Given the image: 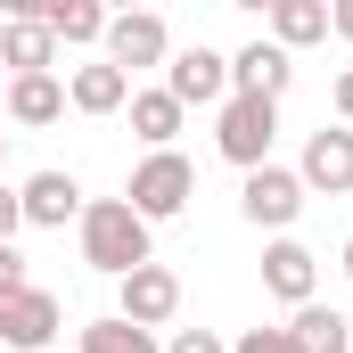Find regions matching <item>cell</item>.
<instances>
[{
    "mask_svg": "<svg viewBox=\"0 0 353 353\" xmlns=\"http://www.w3.org/2000/svg\"><path fill=\"white\" fill-rule=\"evenodd\" d=\"M0 157H8V132H0Z\"/></svg>",
    "mask_w": 353,
    "mask_h": 353,
    "instance_id": "cell-28",
    "label": "cell"
},
{
    "mask_svg": "<svg viewBox=\"0 0 353 353\" xmlns=\"http://www.w3.org/2000/svg\"><path fill=\"white\" fill-rule=\"evenodd\" d=\"M8 115H17L25 132L58 123V115H66V83H58V74H17V83H8Z\"/></svg>",
    "mask_w": 353,
    "mask_h": 353,
    "instance_id": "cell-16",
    "label": "cell"
},
{
    "mask_svg": "<svg viewBox=\"0 0 353 353\" xmlns=\"http://www.w3.org/2000/svg\"><path fill=\"white\" fill-rule=\"evenodd\" d=\"M8 17H41L58 50H90V41H107V8H99V0H17Z\"/></svg>",
    "mask_w": 353,
    "mask_h": 353,
    "instance_id": "cell-10",
    "label": "cell"
},
{
    "mask_svg": "<svg viewBox=\"0 0 353 353\" xmlns=\"http://www.w3.org/2000/svg\"><path fill=\"white\" fill-rule=\"evenodd\" d=\"M17 205H25V222H33V230H66V222H83V181L74 173H58V165H50V173H33L25 181V189H17Z\"/></svg>",
    "mask_w": 353,
    "mask_h": 353,
    "instance_id": "cell-11",
    "label": "cell"
},
{
    "mask_svg": "<svg viewBox=\"0 0 353 353\" xmlns=\"http://www.w3.org/2000/svg\"><path fill=\"white\" fill-rule=\"evenodd\" d=\"M0 74H8V66H0Z\"/></svg>",
    "mask_w": 353,
    "mask_h": 353,
    "instance_id": "cell-30",
    "label": "cell"
},
{
    "mask_svg": "<svg viewBox=\"0 0 353 353\" xmlns=\"http://www.w3.org/2000/svg\"><path fill=\"white\" fill-rule=\"evenodd\" d=\"M288 329L304 337V353H353V329H345V312H329V304H304V312H296Z\"/></svg>",
    "mask_w": 353,
    "mask_h": 353,
    "instance_id": "cell-19",
    "label": "cell"
},
{
    "mask_svg": "<svg viewBox=\"0 0 353 353\" xmlns=\"http://www.w3.org/2000/svg\"><path fill=\"white\" fill-rule=\"evenodd\" d=\"M288 83H296V58H288L279 41H247V50L230 58V90H239V99H271V107H279Z\"/></svg>",
    "mask_w": 353,
    "mask_h": 353,
    "instance_id": "cell-12",
    "label": "cell"
},
{
    "mask_svg": "<svg viewBox=\"0 0 353 353\" xmlns=\"http://www.w3.org/2000/svg\"><path fill=\"white\" fill-rule=\"evenodd\" d=\"M230 353H304V337H296V329H247Z\"/></svg>",
    "mask_w": 353,
    "mask_h": 353,
    "instance_id": "cell-21",
    "label": "cell"
},
{
    "mask_svg": "<svg viewBox=\"0 0 353 353\" xmlns=\"http://www.w3.org/2000/svg\"><path fill=\"white\" fill-rule=\"evenodd\" d=\"M337 115H345V132H353V66L337 74Z\"/></svg>",
    "mask_w": 353,
    "mask_h": 353,
    "instance_id": "cell-26",
    "label": "cell"
},
{
    "mask_svg": "<svg viewBox=\"0 0 353 353\" xmlns=\"http://www.w3.org/2000/svg\"><path fill=\"white\" fill-rule=\"evenodd\" d=\"M107 66L115 74H132V66H165L173 58V33H165V17L157 8H123V17H107Z\"/></svg>",
    "mask_w": 353,
    "mask_h": 353,
    "instance_id": "cell-4",
    "label": "cell"
},
{
    "mask_svg": "<svg viewBox=\"0 0 353 353\" xmlns=\"http://www.w3.org/2000/svg\"><path fill=\"white\" fill-rule=\"evenodd\" d=\"M181 115H189V107H181L173 90H132V132L148 140V157H157V148H173Z\"/></svg>",
    "mask_w": 353,
    "mask_h": 353,
    "instance_id": "cell-17",
    "label": "cell"
},
{
    "mask_svg": "<svg viewBox=\"0 0 353 353\" xmlns=\"http://www.w3.org/2000/svg\"><path fill=\"white\" fill-rule=\"evenodd\" d=\"M345 271H353V239H345Z\"/></svg>",
    "mask_w": 353,
    "mask_h": 353,
    "instance_id": "cell-27",
    "label": "cell"
},
{
    "mask_svg": "<svg viewBox=\"0 0 353 353\" xmlns=\"http://www.w3.org/2000/svg\"><path fill=\"white\" fill-rule=\"evenodd\" d=\"M165 353H230V345H222L214 329H173V345H165Z\"/></svg>",
    "mask_w": 353,
    "mask_h": 353,
    "instance_id": "cell-22",
    "label": "cell"
},
{
    "mask_svg": "<svg viewBox=\"0 0 353 353\" xmlns=\"http://www.w3.org/2000/svg\"><path fill=\"white\" fill-rule=\"evenodd\" d=\"M271 140H279V107L271 99H222V123H214V148L239 165V173H263L271 165Z\"/></svg>",
    "mask_w": 353,
    "mask_h": 353,
    "instance_id": "cell-3",
    "label": "cell"
},
{
    "mask_svg": "<svg viewBox=\"0 0 353 353\" xmlns=\"http://www.w3.org/2000/svg\"><path fill=\"white\" fill-rule=\"evenodd\" d=\"M66 107L74 115H115V107H132V74H115L107 58L99 66H74L66 74Z\"/></svg>",
    "mask_w": 353,
    "mask_h": 353,
    "instance_id": "cell-15",
    "label": "cell"
},
{
    "mask_svg": "<svg viewBox=\"0 0 353 353\" xmlns=\"http://www.w3.org/2000/svg\"><path fill=\"white\" fill-rule=\"evenodd\" d=\"M74 230H83V263H90V271H107V279H132L140 263H157V247H148V222H140L123 197H90Z\"/></svg>",
    "mask_w": 353,
    "mask_h": 353,
    "instance_id": "cell-1",
    "label": "cell"
},
{
    "mask_svg": "<svg viewBox=\"0 0 353 353\" xmlns=\"http://www.w3.org/2000/svg\"><path fill=\"white\" fill-rule=\"evenodd\" d=\"M173 312H181V279H173L165 263H140L132 279H115V321H132V329L157 337Z\"/></svg>",
    "mask_w": 353,
    "mask_h": 353,
    "instance_id": "cell-6",
    "label": "cell"
},
{
    "mask_svg": "<svg viewBox=\"0 0 353 353\" xmlns=\"http://www.w3.org/2000/svg\"><path fill=\"white\" fill-rule=\"evenodd\" d=\"M239 214H247L255 230H279V239H288V222L304 214V181L288 173V165H263V173H247V181H239Z\"/></svg>",
    "mask_w": 353,
    "mask_h": 353,
    "instance_id": "cell-8",
    "label": "cell"
},
{
    "mask_svg": "<svg viewBox=\"0 0 353 353\" xmlns=\"http://www.w3.org/2000/svg\"><path fill=\"white\" fill-rule=\"evenodd\" d=\"M197 197V165L181 157V148H157V157H140V173H132V189H123V205L157 230V222H173L181 205Z\"/></svg>",
    "mask_w": 353,
    "mask_h": 353,
    "instance_id": "cell-2",
    "label": "cell"
},
{
    "mask_svg": "<svg viewBox=\"0 0 353 353\" xmlns=\"http://www.w3.org/2000/svg\"><path fill=\"white\" fill-rule=\"evenodd\" d=\"M345 329H353V312H345Z\"/></svg>",
    "mask_w": 353,
    "mask_h": 353,
    "instance_id": "cell-29",
    "label": "cell"
},
{
    "mask_svg": "<svg viewBox=\"0 0 353 353\" xmlns=\"http://www.w3.org/2000/svg\"><path fill=\"white\" fill-rule=\"evenodd\" d=\"M17 288H33V279H25V255H17V247H0V296H17Z\"/></svg>",
    "mask_w": 353,
    "mask_h": 353,
    "instance_id": "cell-24",
    "label": "cell"
},
{
    "mask_svg": "<svg viewBox=\"0 0 353 353\" xmlns=\"http://www.w3.org/2000/svg\"><path fill=\"white\" fill-rule=\"evenodd\" d=\"M165 90H173L181 107H222L230 99V58L205 50V41H189V50L165 58Z\"/></svg>",
    "mask_w": 353,
    "mask_h": 353,
    "instance_id": "cell-7",
    "label": "cell"
},
{
    "mask_svg": "<svg viewBox=\"0 0 353 353\" xmlns=\"http://www.w3.org/2000/svg\"><path fill=\"white\" fill-rule=\"evenodd\" d=\"M271 41H279V50L329 41V8H321V0H271Z\"/></svg>",
    "mask_w": 353,
    "mask_h": 353,
    "instance_id": "cell-18",
    "label": "cell"
},
{
    "mask_svg": "<svg viewBox=\"0 0 353 353\" xmlns=\"http://www.w3.org/2000/svg\"><path fill=\"white\" fill-rule=\"evenodd\" d=\"M0 66H8V83H17V74H50V66H58L50 25H41V17H0Z\"/></svg>",
    "mask_w": 353,
    "mask_h": 353,
    "instance_id": "cell-14",
    "label": "cell"
},
{
    "mask_svg": "<svg viewBox=\"0 0 353 353\" xmlns=\"http://www.w3.org/2000/svg\"><path fill=\"white\" fill-rule=\"evenodd\" d=\"M74 353H165V345H157L148 329H132V321H115V312H107V321H90L83 337H74Z\"/></svg>",
    "mask_w": 353,
    "mask_h": 353,
    "instance_id": "cell-20",
    "label": "cell"
},
{
    "mask_svg": "<svg viewBox=\"0 0 353 353\" xmlns=\"http://www.w3.org/2000/svg\"><path fill=\"white\" fill-rule=\"evenodd\" d=\"M17 230H25V205H17V189H0V247H17Z\"/></svg>",
    "mask_w": 353,
    "mask_h": 353,
    "instance_id": "cell-23",
    "label": "cell"
},
{
    "mask_svg": "<svg viewBox=\"0 0 353 353\" xmlns=\"http://www.w3.org/2000/svg\"><path fill=\"white\" fill-rule=\"evenodd\" d=\"M296 181H304V197H312V189H321V197H345L353 189V132H312Z\"/></svg>",
    "mask_w": 353,
    "mask_h": 353,
    "instance_id": "cell-13",
    "label": "cell"
},
{
    "mask_svg": "<svg viewBox=\"0 0 353 353\" xmlns=\"http://www.w3.org/2000/svg\"><path fill=\"white\" fill-rule=\"evenodd\" d=\"M263 288L279 296V304L304 312V304L321 296V255H312L304 239H271V247H263Z\"/></svg>",
    "mask_w": 353,
    "mask_h": 353,
    "instance_id": "cell-9",
    "label": "cell"
},
{
    "mask_svg": "<svg viewBox=\"0 0 353 353\" xmlns=\"http://www.w3.org/2000/svg\"><path fill=\"white\" fill-rule=\"evenodd\" d=\"M329 33H337V41H353V0H337V8H329Z\"/></svg>",
    "mask_w": 353,
    "mask_h": 353,
    "instance_id": "cell-25",
    "label": "cell"
},
{
    "mask_svg": "<svg viewBox=\"0 0 353 353\" xmlns=\"http://www.w3.org/2000/svg\"><path fill=\"white\" fill-rule=\"evenodd\" d=\"M58 296L50 288H17V296H0V353H50L58 337Z\"/></svg>",
    "mask_w": 353,
    "mask_h": 353,
    "instance_id": "cell-5",
    "label": "cell"
}]
</instances>
